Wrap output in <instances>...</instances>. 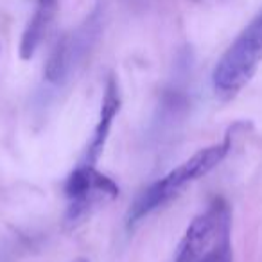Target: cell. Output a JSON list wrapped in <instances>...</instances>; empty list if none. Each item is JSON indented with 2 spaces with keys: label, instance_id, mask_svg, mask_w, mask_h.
Returning <instances> with one entry per match:
<instances>
[{
  "label": "cell",
  "instance_id": "cell-1",
  "mask_svg": "<svg viewBox=\"0 0 262 262\" xmlns=\"http://www.w3.org/2000/svg\"><path fill=\"white\" fill-rule=\"evenodd\" d=\"M174 262H232V210L215 198L190 221Z\"/></svg>",
  "mask_w": 262,
  "mask_h": 262
},
{
  "label": "cell",
  "instance_id": "cell-2",
  "mask_svg": "<svg viewBox=\"0 0 262 262\" xmlns=\"http://www.w3.org/2000/svg\"><path fill=\"white\" fill-rule=\"evenodd\" d=\"M228 149H230L228 140H225V142H221V144L203 147V149H200L198 153H194L189 160H185L183 164H180L178 167L169 171L165 176H162L160 180L151 183V185L139 196L135 205L131 207L129 214H127V223H129V225H137V223L142 221L144 217L153 214L155 210H158V208L171 203V201L174 200V198H178L190 183H194L196 180L207 176L212 169L217 167V165L225 160L226 155H228Z\"/></svg>",
  "mask_w": 262,
  "mask_h": 262
},
{
  "label": "cell",
  "instance_id": "cell-3",
  "mask_svg": "<svg viewBox=\"0 0 262 262\" xmlns=\"http://www.w3.org/2000/svg\"><path fill=\"white\" fill-rule=\"evenodd\" d=\"M262 63V11L241 31L223 52L212 72V83L219 95L233 97L251 81Z\"/></svg>",
  "mask_w": 262,
  "mask_h": 262
},
{
  "label": "cell",
  "instance_id": "cell-4",
  "mask_svg": "<svg viewBox=\"0 0 262 262\" xmlns=\"http://www.w3.org/2000/svg\"><path fill=\"white\" fill-rule=\"evenodd\" d=\"M101 13L94 11L84 18L81 26L67 33L49 56V61L45 65V79L54 84H61L70 79V76L76 72V69L84 61L88 52L95 45L101 34Z\"/></svg>",
  "mask_w": 262,
  "mask_h": 262
},
{
  "label": "cell",
  "instance_id": "cell-5",
  "mask_svg": "<svg viewBox=\"0 0 262 262\" xmlns=\"http://www.w3.org/2000/svg\"><path fill=\"white\" fill-rule=\"evenodd\" d=\"M65 194L69 200L67 221L70 225L86 217L94 208L104 205L119 196V185L95 169V165L79 164L65 183Z\"/></svg>",
  "mask_w": 262,
  "mask_h": 262
},
{
  "label": "cell",
  "instance_id": "cell-6",
  "mask_svg": "<svg viewBox=\"0 0 262 262\" xmlns=\"http://www.w3.org/2000/svg\"><path fill=\"white\" fill-rule=\"evenodd\" d=\"M119 110H120V92H119V84H117L115 77L112 76L106 81L99 120H97V124H95L94 137H92L90 144H88L84 160L81 162V164H86V165L97 164L99 157L102 155L106 142H108L110 131H112V126H113V119H115V115L119 113Z\"/></svg>",
  "mask_w": 262,
  "mask_h": 262
},
{
  "label": "cell",
  "instance_id": "cell-7",
  "mask_svg": "<svg viewBox=\"0 0 262 262\" xmlns=\"http://www.w3.org/2000/svg\"><path fill=\"white\" fill-rule=\"evenodd\" d=\"M58 11L56 0H38L36 9L24 29L22 40H20V56L22 59H31L36 54L38 47L41 45L43 38L47 36L52 26V20Z\"/></svg>",
  "mask_w": 262,
  "mask_h": 262
}]
</instances>
